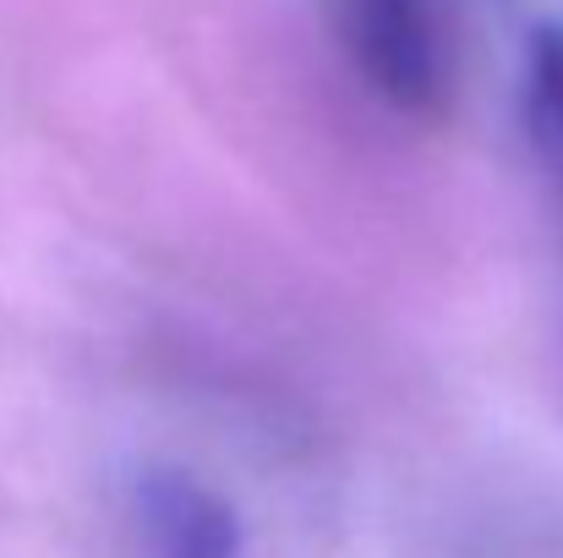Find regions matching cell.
Segmentation results:
<instances>
[{"label": "cell", "mask_w": 563, "mask_h": 558, "mask_svg": "<svg viewBox=\"0 0 563 558\" xmlns=\"http://www.w3.org/2000/svg\"><path fill=\"white\" fill-rule=\"evenodd\" d=\"M526 127L563 208V22L542 28L526 55Z\"/></svg>", "instance_id": "cell-3"}, {"label": "cell", "mask_w": 563, "mask_h": 558, "mask_svg": "<svg viewBox=\"0 0 563 558\" xmlns=\"http://www.w3.org/2000/svg\"><path fill=\"white\" fill-rule=\"evenodd\" d=\"M334 44L377 105L438 121L454 94V50L438 0H323Z\"/></svg>", "instance_id": "cell-1"}, {"label": "cell", "mask_w": 563, "mask_h": 558, "mask_svg": "<svg viewBox=\"0 0 563 558\" xmlns=\"http://www.w3.org/2000/svg\"><path fill=\"white\" fill-rule=\"evenodd\" d=\"M132 526L143 558H241L235 510L187 471H148L132 488Z\"/></svg>", "instance_id": "cell-2"}]
</instances>
